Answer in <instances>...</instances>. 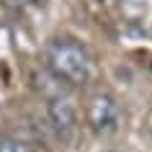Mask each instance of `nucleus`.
<instances>
[{
    "label": "nucleus",
    "instance_id": "20e7f679",
    "mask_svg": "<svg viewBox=\"0 0 152 152\" xmlns=\"http://www.w3.org/2000/svg\"><path fill=\"white\" fill-rule=\"evenodd\" d=\"M5 8H10V10H23V8H28L31 3H36V0H0Z\"/></svg>",
    "mask_w": 152,
    "mask_h": 152
},
{
    "label": "nucleus",
    "instance_id": "f03ea898",
    "mask_svg": "<svg viewBox=\"0 0 152 152\" xmlns=\"http://www.w3.org/2000/svg\"><path fill=\"white\" fill-rule=\"evenodd\" d=\"M85 119H88L90 129L96 134H108V132H113L116 124H119V103H116V98L111 93H96L88 101Z\"/></svg>",
    "mask_w": 152,
    "mask_h": 152
},
{
    "label": "nucleus",
    "instance_id": "f257e3e1",
    "mask_svg": "<svg viewBox=\"0 0 152 152\" xmlns=\"http://www.w3.org/2000/svg\"><path fill=\"white\" fill-rule=\"evenodd\" d=\"M47 67L59 83L80 88L90 80V57L75 39H52L47 44Z\"/></svg>",
    "mask_w": 152,
    "mask_h": 152
},
{
    "label": "nucleus",
    "instance_id": "7ed1b4c3",
    "mask_svg": "<svg viewBox=\"0 0 152 152\" xmlns=\"http://www.w3.org/2000/svg\"><path fill=\"white\" fill-rule=\"evenodd\" d=\"M0 152H34L31 147L21 139H13V137H3L0 139Z\"/></svg>",
    "mask_w": 152,
    "mask_h": 152
}]
</instances>
